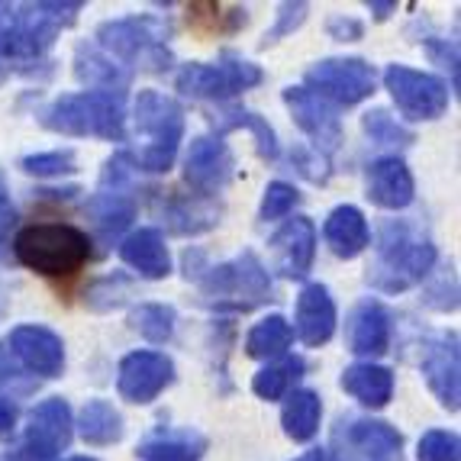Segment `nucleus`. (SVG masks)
Listing matches in <instances>:
<instances>
[{
	"label": "nucleus",
	"instance_id": "22",
	"mask_svg": "<svg viewBox=\"0 0 461 461\" xmlns=\"http://www.w3.org/2000/svg\"><path fill=\"white\" fill-rule=\"evenodd\" d=\"M120 258L146 281H162V277L171 275V255L168 246H165V236L152 226L126 236L123 246H120Z\"/></svg>",
	"mask_w": 461,
	"mask_h": 461
},
{
	"label": "nucleus",
	"instance_id": "24",
	"mask_svg": "<svg viewBox=\"0 0 461 461\" xmlns=\"http://www.w3.org/2000/svg\"><path fill=\"white\" fill-rule=\"evenodd\" d=\"M85 213L91 216L97 236L104 239V242H113V239L136 220V200L130 197V191H110V187H100V191L85 203Z\"/></svg>",
	"mask_w": 461,
	"mask_h": 461
},
{
	"label": "nucleus",
	"instance_id": "48",
	"mask_svg": "<svg viewBox=\"0 0 461 461\" xmlns=\"http://www.w3.org/2000/svg\"><path fill=\"white\" fill-rule=\"evenodd\" d=\"M4 220H14V210H10L7 181H4V171H0V223H4Z\"/></svg>",
	"mask_w": 461,
	"mask_h": 461
},
{
	"label": "nucleus",
	"instance_id": "13",
	"mask_svg": "<svg viewBox=\"0 0 461 461\" xmlns=\"http://www.w3.org/2000/svg\"><path fill=\"white\" fill-rule=\"evenodd\" d=\"M285 104L291 110L294 123L313 139L316 146L313 152H320L323 158L336 152L339 142H342V123H339V110L332 107L330 100L316 97L313 91H307V87L300 85V87H287Z\"/></svg>",
	"mask_w": 461,
	"mask_h": 461
},
{
	"label": "nucleus",
	"instance_id": "18",
	"mask_svg": "<svg viewBox=\"0 0 461 461\" xmlns=\"http://www.w3.org/2000/svg\"><path fill=\"white\" fill-rule=\"evenodd\" d=\"M461 368H458V336L436 339L423 355V377L429 391L436 393V400L446 410L458 413V397H461Z\"/></svg>",
	"mask_w": 461,
	"mask_h": 461
},
{
	"label": "nucleus",
	"instance_id": "30",
	"mask_svg": "<svg viewBox=\"0 0 461 461\" xmlns=\"http://www.w3.org/2000/svg\"><path fill=\"white\" fill-rule=\"evenodd\" d=\"M294 342V330L285 316H265L262 323H255L246 336V355L258 358V362H271V358H285L287 348Z\"/></svg>",
	"mask_w": 461,
	"mask_h": 461
},
{
	"label": "nucleus",
	"instance_id": "9",
	"mask_svg": "<svg viewBox=\"0 0 461 461\" xmlns=\"http://www.w3.org/2000/svg\"><path fill=\"white\" fill-rule=\"evenodd\" d=\"M375 65L365 59H323L303 75V87L316 97L330 100L332 107H355L375 94Z\"/></svg>",
	"mask_w": 461,
	"mask_h": 461
},
{
	"label": "nucleus",
	"instance_id": "7",
	"mask_svg": "<svg viewBox=\"0 0 461 461\" xmlns=\"http://www.w3.org/2000/svg\"><path fill=\"white\" fill-rule=\"evenodd\" d=\"M136 130L149 136V142L136 155L130 152L132 168L149 171V175L168 171L177 158V146L185 139V110H181V104L158 91H139Z\"/></svg>",
	"mask_w": 461,
	"mask_h": 461
},
{
	"label": "nucleus",
	"instance_id": "27",
	"mask_svg": "<svg viewBox=\"0 0 461 461\" xmlns=\"http://www.w3.org/2000/svg\"><path fill=\"white\" fill-rule=\"evenodd\" d=\"M216 216L220 210H213L207 203V197H185V194H168L162 200V220L171 232L177 236H197V232H207L210 226H216Z\"/></svg>",
	"mask_w": 461,
	"mask_h": 461
},
{
	"label": "nucleus",
	"instance_id": "15",
	"mask_svg": "<svg viewBox=\"0 0 461 461\" xmlns=\"http://www.w3.org/2000/svg\"><path fill=\"white\" fill-rule=\"evenodd\" d=\"M185 181L197 197L220 194L232 181V152L223 136H197L185 155Z\"/></svg>",
	"mask_w": 461,
	"mask_h": 461
},
{
	"label": "nucleus",
	"instance_id": "17",
	"mask_svg": "<svg viewBox=\"0 0 461 461\" xmlns=\"http://www.w3.org/2000/svg\"><path fill=\"white\" fill-rule=\"evenodd\" d=\"M271 249H275V268L281 277L300 281L307 277L316 258V226L307 216H294L281 230L271 236Z\"/></svg>",
	"mask_w": 461,
	"mask_h": 461
},
{
	"label": "nucleus",
	"instance_id": "39",
	"mask_svg": "<svg viewBox=\"0 0 461 461\" xmlns=\"http://www.w3.org/2000/svg\"><path fill=\"white\" fill-rule=\"evenodd\" d=\"M126 294H130V281L126 277H104V281H97V285L91 287V294H87V307L91 310H110V307H120L126 300Z\"/></svg>",
	"mask_w": 461,
	"mask_h": 461
},
{
	"label": "nucleus",
	"instance_id": "41",
	"mask_svg": "<svg viewBox=\"0 0 461 461\" xmlns=\"http://www.w3.org/2000/svg\"><path fill=\"white\" fill-rule=\"evenodd\" d=\"M423 46H426V52L432 55V62L442 65V68L452 75V87H458V42L442 39V36H426Z\"/></svg>",
	"mask_w": 461,
	"mask_h": 461
},
{
	"label": "nucleus",
	"instance_id": "23",
	"mask_svg": "<svg viewBox=\"0 0 461 461\" xmlns=\"http://www.w3.org/2000/svg\"><path fill=\"white\" fill-rule=\"evenodd\" d=\"M323 239H326V246L332 249V255L352 262V258H358V255L371 246L368 220H365V213L358 207L342 203V207H336L330 216H326Z\"/></svg>",
	"mask_w": 461,
	"mask_h": 461
},
{
	"label": "nucleus",
	"instance_id": "35",
	"mask_svg": "<svg viewBox=\"0 0 461 461\" xmlns=\"http://www.w3.org/2000/svg\"><path fill=\"white\" fill-rule=\"evenodd\" d=\"M362 130L371 136V142L377 146H413L416 136L407 130V126H400L387 110H371V113L362 116Z\"/></svg>",
	"mask_w": 461,
	"mask_h": 461
},
{
	"label": "nucleus",
	"instance_id": "4",
	"mask_svg": "<svg viewBox=\"0 0 461 461\" xmlns=\"http://www.w3.org/2000/svg\"><path fill=\"white\" fill-rule=\"evenodd\" d=\"M171 26L165 23L162 16H123V20H107V23L97 26V42L94 46L100 49L104 55H110L113 62L120 65H136L142 71H162L171 68L175 55L171 49L165 46Z\"/></svg>",
	"mask_w": 461,
	"mask_h": 461
},
{
	"label": "nucleus",
	"instance_id": "38",
	"mask_svg": "<svg viewBox=\"0 0 461 461\" xmlns=\"http://www.w3.org/2000/svg\"><path fill=\"white\" fill-rule=\"evenodd\" d=\"M297 187L287 185V181H271L265 187V197H262V220H285L294 207H297Z\"/></svg>",
	"mask_w": 461,
	"mask_h": 461
},
{
	"label": "nucleus",
	"instance_id": "34",
	"mask_svg": "<svg viewBox=\"0 0 461 461\" xmlns=\"http://www.w3.org/2000/svg\"><path fill=\"white\" fill-rule=\"evenodd\" d=\"M175 323H177V313L168 303H139L130 313L132 330L142 339H149V342H155V346H165L175 336Z\"/></svg>",
	"mask_w": 461,
	"mask_h": 461
},
{
	"label": "nucleus",
	"instance_id": "45",
	"mask_svg": "<svg viewBox=\"0 0 461 461\" xmlns=\"http://www.w3.org/2000/svg\"><path fill=\"white\" fill-rule=\"evenodd\" d=\"M16 416H20V407H16V400L7 397V393H0V438L14 432Z\"/></svg>",
	"mask_w": 461,
	"mask_h": 461
},
{
	"label": "nucleus",
	"instance_id": "5",
	"mask_svg": "<svg viewBox=\"0 0 461 461\" xmlns=\"http://www.w3.org/2000/svg\"><path fill=\"white\" fill-rule=\"evenodd\" d=\"M14 255L42 277H68L91 258V239L68 223H32L16 232Z\"/></svg>",
	"mask_w": 461,
	"mask_h": 461
},
{
	"label": "nucleus",
	"instance_id": "2",
	"mask_svg": "<svg viewBox=\"0 0 461 461\" xmlns=\"http://www.w3.org/2000/svg\"><path fill=\"white\" fill-rule=\"evenodd\" d=\"M436 268V246L403 220H387L377 236V258L368 268L375 291L400 294L420 285Z\"/></svg>",
	"mask_w": 461,
	"mask_h": 461
},
{
	"label": "nucleus",
	"instance_id": "42",
	"mask_svg": "<svg viewBox=\"0 0 461 461\" xmlns=\"http://www.w3.org/2000/svg\"><path fill=\"white\" fill-rule=\"evenodd\" d=\"M294 162H297L300 175L310 177V181H320L323 185L326 177H330V162H326L320 152H307V149H297L294 152Z\"/></svg>",
	"mask_w": 461,
	"mask_h": 461
},
{
	"label": "nucleus",
	"instance_id": "16",
	"mask_svg": "<svg viewBox=\"0 0 461 461\" xmlns=\"http://www.w3.org/2000/svg\"><path fill=\"white\" fill-rule=\"evenodd\" d=\"M10 352H14L16 365H23L26 371L39 377H59L65 371V346L62 336H55L46 326H16L7 339Z\"/></svg>",
	"mask_w": 461,
	"mask_h": 461
},
{
	"label": "nucleus",
	"instance_id": "28",
	"mask_svg": "<svg viewBox=\"0 0 461 461\" xmlns=\"http://www.w3.org/2000/svg\"><path fill=\"white\" fill-rule=\"evenodd\" d=\"M77 432L87 446H113L123 438V416L110 400H87L77 416Z\"/></svg>",
	"mask_w": 461,
	"mask_h": 461
},
{
	"label": "nucleus",
	"instance_id": "40",
	"mask_svg": "<svg viewBox=\"0 0 461 461\" xmlns=\"http://www.w3.org/2000/svg\"><path fill=\"white\" fill-rule=\"evenodd\" d=\"M307 4H281V10H277V20H275V26H271L268 32H265V39H262V49H268V46H275L277 39H285V36H291L294 30H297L303 20H307Z\"/></svg>",
	"mask_w": 461,
	"mask_h": 461
},
{
	"label": "nucleus",
	"instance_id": "10",
	"mask_svg": "<svg viewBox=\"0 0 461 461\" xmlns=\"http://www.w3.org/2000/svg\"><path fill=\"white\" fill-rule=\"evenodd\" d=\"M326 461H403V436L384 420H348L332 432Z\"/></svg>",
	"mask_w": 461,
	"mask_h": 461
},
{
	"label": "nucleus",
	"instance_id": "29",
	"mask_svg": "<svg viewBox=\"0 0 461 461\" xmlns=\"http://www.w3.org/2000/svg\"><path fill=\"white\" fill-rule=\"evenodd\" d=\"M320 416H323L320 393H313V391L287 393L285 410H281V426H285V436L294 438V442H310V438L320 432Z\"/></svg>",
	"mask_w": 461,
	"mask_h": 461
},
{
	"label": "nucleus",
	"instance_id": "46",
	"mask_svg": "<svg viewBox=\"0 0 461 461\" xmlns=\"http://www.w3.org/2000/svg\"><path fill=\"white\" fill-rule=\"evenodd\" d=\"M20 375V365L10 358V348L0 342V381H10V377Z\"/></svg>",
	"mask_w": 461,
	"mask_h": 461
},
{
	"label": "nucleus",
	"instance_id": "19",
	"mask_svg": "<svg viewBox=\"0 0 461 461\" xmlns=\"http://www.w3.org/2000/svg\"><path fill=\"white\" fill-rule=\"evenodd\" d=\"M297 339L303 346L320 348L336 332V300L326 285H307L297 297Z\"/></svg>",
	"mask_w": 461,
	"mask_h": 461
},
{
	"label": "nucleus",
	"instance_id": "32",
	"mask_svg": "<svg viewBox=\"0 0 461 461\" xmlns=\"http://www.w3.org/2000/svg\"><path fill=\"white\" fill-rule=\"evenodd\" d=\"M303 358H297V355H285L281 362L275 365H265L258 375L252 377V391L258 393L262 400H281L287 397V391L294 387V381L297 377H303Z\"/></svg>",
	"mask_w": 461,
	"mask_h": 461
},
{
	"label": "nucleus",
	"instance_id": "20",
	"mask_svg": "<svg viewBox=\"0 0 461 461\" xmlns=\"http://www.w3.org/2000/svg\"><path fill=\"white\" fill-rule=\"evenodd\" d=\"M416 197L413 175L397 155H384L368 168V200L381 210H403Z\"/></svg>",
	"mask_w": 461,
	"mask_h": 461
},
{
	"label": "nucleus",
	"instance_id": "47",
	"mask_svg": "<svg viewBox=\"0 0 461 461\" xmlns=\"http://www.w3.org/2000/svg\"><path fill=\"white\" fill-rule=\"evenodd\" d=\"M368 10L375 14L377 23H384L387 16H391L393 10H397V4H391V0H387V4H381V0H368Z\"/></svg>",
	"mask_w": 461,
	"mask_h": 461
},
{
	"label": "nucleus",
	"instance_id": "3",
	"mask_svg": "<svg viewBox=\"0 0 461 461\" xmlns=\"http://www.w3.org/2000/svg\"><path fill=\"white\" fill-rule=\"evenodd\" d=\"M39 123L62 136H94L107 142L126 139V110L123 94L113 91H85L65 94L39 110Z\"/></svg>",
	"mask_w": 461,
	"mask_h": 461
},
{
	"label": "nucleus",
	"instance_id": "11",
	"mask_svg": "<svg viewBox=\"0 0 461 461\" xmlns=\"http://www.w3.org/2000/svg\"><path fill=\"white\" fill-rule=\"evenodd\" d=\"M71 429H75V420H71L68 400H42L30 413L26 442L7 461H55L59 452H65L71 446Z\"/></svg>",
	"mask_w": 461,
	"mask_h": 461
},
{
	"label": "nucleus",
	"instance_id": "33",
	"mask_svg": "<svg viewBox=\"0 0 461 461\" xmlns=\"http://www.w3.org/2000/svg\"><path fill=\"white\" fill-rule=\"evenodd\" d=\"M203 448L207 442L200 436H168V438H149L142 446L136 448V458L139 461H200L203 458Z\"/></svg>",
	"mask_w": 461,
	"mask_h": 461
},
{
	"label": "nucleus",
	"instance_id": "8",
	"mask_svg": "<svg viewBox=\"0 0 461 461\" xmlns=\"http://www.w3.org/2000/svg\"><path fill=\"white\" fill-rule=\"evenodd\" d=\"M262 68L252 65L249 59L236 52H223L216 65L191 62L177 71V91L194 100H223L236 97V94L249 91V87L262 85Z\"/></svg>",
	"mask_w": 461,
	"mask_h": 461
},
{
	"label": "nucleus",
	"instance_id": "44",
	"mask_svg": "<svg viewBox=\"0 0 461 461\" xmlns=\"http://www.w3.org/2000/svg\"><path fill=\"white\" fill-rule=\"evenodd\" d=\"M426 303H429V307H436V310H442V313H448V310L458 307V287H455V277H452V281L446 277V281H442V285H438L436 291L426 297Z\"/></svg>",
	"mask_w": 461,
	"mask_h": 461
},
{
	"label": "nucleus",
	"instance_id": "14",
	"mask_svg": "<svg viewBox=\"0 0 461 461\" xmlns=\"http://www.w3.org/2000/svg\"><path fill=\"white\" fill-rule=\"evenodd\" d=\"M175 381V365L162 352H132L120 362L116 371V391L130 403H152L165 387Z\"/></svg>",
	"mask_w": 461,
	"mask_h": 461
},
{
	"label": "nucleus",
	"instance_id": "1",
	"mask_svg": "<svg viewBox=\"0 0 461 461\" xmlns=\"http://www.w3.org/2000/svg\"><path fill=\"white\" fill-rule=\"evenodd\" d=\"M85 4H0V85L14 71L32 75L46 65L55 36L68 30Z\"/></svg>",
	"mask_w": 461,
	"mask_h": 461
},
{
	"label": "nucleus",
	"instance_id": "37",
	"mask_svg": "<svg viewBox=\"0 0 461 461\" xmlns=\"http://www.w3.org/2000/svg\"><path fill=\"white\" fill-rule=\"evenodd\" d=\"M420 461H461L458 436L448 429H429L420 438Z\"/></svg>",
	"mask_w": 461,
	"mask_h": 461
},
{
	"label": "nucleus",
	"instance_id": "49",
	"mask_svg": "<svg viewBox=\"0 0 461 461\" xmlns=\"http://www.w3.org/2000/svg\"><path fill=\"white\" fill-rule=\"evenodd\" d=\"M71 461H97V458H71Z\"/></svg>",
	"mask_w": 461,
	"mask_h": 461
},
{
	"label": "nucleus",
	"instance_id": "25",
	"mask_svg": "<svg viewBox=\"0 0 461 461\" xmlns=\"http://www.w3.org/2000/svg\"><path fill=\"white\" fill-rule=\"evenodd\" d=\"M75 77L81 85L94 87V91H113L123 94L130 85V68L120 62H113L110 55H104L97 46H77L75 52Z\"/></svg>",
	"mask_w": 461,
	"mask_h": 461
},
{
	"label": "nucleus",
	"instance_id": "36",
	"mask_svg": "<svg viewBox=\"0 0 461 461\" xmlns=\"http://www.w3.org/2000/svg\"><path fill=\"white\" fill-rule=\"evenodd\" d=\"M75 152L65 149V152H39V155H26L20 168L26 175H36V177H62L75 171Z\"/></svg>",
	"mask_w": 461,
	"mask_h": 461
},
{
	"label": "nucleus",
	"instance_id": "26",
	"mask_svg": "<svg viewBox=\"0 0 461 461\" xmlns=\"http://www.w3.org/2000/svg\"><path fill=\"white\" fill-rule=\"evenodd\" d=\"M342 391L352 393L358 403L371 410L387 407V400L393 397V371L384 365L358 362L342 371Z\"/></svg>",
	"mask_w": 461,
	"mask_h": 461
},
{
	"label": "nucleus",
	"instance_id": "31",
	"mask_svg": "<svg viewBox=\"0 0 461 461\" xmlns=\"http://www.w3.org/2000/svg\"><path fill=\"white\" fill-rule=\"evenodd\" d=\"M216 130L220 132H230V130H249L255 136V142H258V155L262 158H268V162H275L277 158V136L275 130L268 126V120H262L258 113H252V110H242V107H226L216 113Z\"/></svg>",
	"mask_w": 461,
	"mask_h": 461
},
{
	"label": "nucleus",
	"instance_id": "12",
	"mask_svg": "<svg viewBox=\"0 0 461 461\" xmlns=\"http://www.w3.org/2000/svg\"><path fill=\"white\" fill-rule=\"evenodd\" d=\"M384 87L407 120H438L448 107L446 81L426 71L407 68V65H387Z\"/></svg>",
	"mask_w": 461,
	"mask_h": 461
},
{
	"label": "nucleus",
	"instance_id": "21",
	"mask_svg": "<svg viewBox=\"0 0 461 461\" xmlns=\"http://www.w3.org/2000/svg\"><path fill=\"white\" fill-rule=\"evenodd\" d=\"M391 346V313L377 300H362L348 316V348L355 355H384Z\"/></svg>",
	"mask_w": 461,
	"mask_h": 461
},
{
	"label": "nucleus",
	"instance_id": "43",
	"mask_svg": "<svg viewBox=\"0 0 461 461\" xmlns=\"http://www.w3.org/2000/svg\"><path fill=\"white\" fill-rule=\"evenodd\" d=\"M326 30H330L332 39H342V42H355V39H362L365 26L358 23V20H352V16H332L330 23H326Z\"/></svg>",
	"mask_w": 461,
	"mask_h": 461
},
{
	"label": "nucleus",
	"instance_id": "6",
	"mask_svg": "<svg viewBox=\"0 0 461 461\" xmlns=\"http://www.w3.org/2000/svg\"><path fill=\"white\" fill-rule=\"evenodd\" d=\"M194 281H197L203 303L213 310L249 313L271 300V275L255 252H242L232 262L197 271Z\"/></svg>",
	"mask_w": 461,
	"mask_h": 461
}]
</instances>
